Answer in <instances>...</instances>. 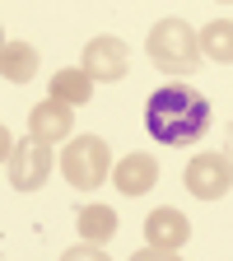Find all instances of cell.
Instances as JSON below:
<instances>
[{"instance_id":"obj_1","label":"cell","mask_w":233,"mask_h":261,"mask_svg":"<svg viewBox=\"0 0 233 261\" xmlns=\"http://www.w3.org/2000/svg\"><path fill=\"white\" fill-rule=\"evenodd\" d=\"M215 108L205 93H196L191 84H163L145 98V130L163 149H187L210 130Z\"/></svg>"},{"instance_id":"obj_11","label":"cell","mask_w":233,"mask_h":261,"mask_svg":"<svg viewBox=\"0 0 233 261\" xmlns=\"http://www.w3.org/2000/svg\"><path fill=\"white\" fill-rule=\"evenodd\" d=\"M75 228H80V243H112L117 238V228H121V219H117V210L112 205H80V215H75Z\"/></svg>"},{"instance_id":"obj_14","label":"cell","mask_w":233,"mask_h":261,"mask_svg":"<svg viewBox=\"0 0 233 261\" xmlns=\"http://www.w3.org/2000/svg\"><path fill=\"white\" fill-rule=\"evenodd\" d=\"M61 261H112L98 243H80V247H70V252H61Z\"/></svg>"},{"instance_id":"obj_2","label":"cell","mask_w":233,"mask_h":261,"mask_svg":"<svg viewBox=\"0 0 233 261\" xmlns=\"http://www.w3.org/2000/svg\"><path fill=\"white\" fill-rule=\"evenodd\" d=\"M145 47H149L154 70L173 75V80L196 75V70H201V61H205V51H201V33H196L187 19H159V23L149 28Z\"/></svg>"},{"instance_id":"obj_9","label":"cell","mask_w":233,"mask_h":261,"mask_svg":"<svg viewBox=\"0 0 233 261\" xmlns=\"http://www.w3.org/2000/svg\"><path fill=\"white\" fill-rule=\"evenodd\" d=\"M112 182H117V191H121V196H149V191H154V182H159V159H154V154H145V149L126 154L117 168H112Z\"/></svg>"},{"instance_id":"obj_8","label":"cell","mask_w":233,"mask_h":261,"mask_svg":"<svg viewBox=\"0 0 233 261\" xmlns=\"http://www.w3.org/2000/svg\"><path fill=\"white\" fill-rule=\"evenodd\" d=\"M145 243H149V247H163V252H177L182 243H191V224H187V215L173 210V205L149 210V219H145Z\"/></svg>"},{"instance_id":"obj_7","label":"cell","mask_w":233,"mask_h":261,"mask_svg":"<svg viewBox=\"0 0 233 261\" xmlns=\"http://www.w3.org/2000/svg\"><path fill=\"white\" fill-rule=\"evenodd\" d=\"M70 130H75V112H70V103H61V98H42V103L28 112V136H38L47 145L70 140Z\"/></svg>"},{"instance_id":"obj_5","label":"cell","mask_w":233,"mask_h":261,"mask_svg":"<svg viewBox=\"0 0 233 261\" xmlns=\"http://www.w3.org/2000/svg\"><path fill=\"white\" fill-rule=\"evenodd\" d=\"M182 187L196 196V201H224L233 191V159L228 154H196L182 168Z\"/></svg>"},{"instance_id":"obj_15","label":"cell","mask_w":233,"mask_h":261,"mask_svg":"<svg viewBox=\"0 0 233 261\" xmlns=\"http://www.w3.org/2000/svg\"><path fill=\"white\" fill-rule=\"evenodd\" d=\"M131 261H182V256H177V252H163V247H140Z\"/></svg>"},{"instance_id":"obj_16","label":"cell","mask_w":233,"mask_h":261,"mask_svg":"<svg viewBox=\"0 0 233 261\" xmlns=\"http://www.w3.org/2000/svg\"><path fill=\"white\" fill-rule=\"evenodd\" d=\"M219 5H233V0H219Z\"/></svg>"},{"instance_id":"obj_4","label":"cell","mask_w":233,"mask_h":261,"mask_svg":"<svg viewBox=\"0 0 233 261\" xmlns=\"http://www.w3.org/2000/svg\"><path fill=\"white\" fill-rule=\"evenodd\" d=\"M51 168H61V163L51 159V145L47 140L23 136V140L10 145V187L14 191H38L51 177Z\"/></svg>"},{"instance_id":"obj_6","label":"cell","mask_w":233,"mask_h":261,"mask_svg":"<svg viewBox=\"0 0 233 261\" xmlns=\"http://www.w3.org/2000/svg\"><path fill=\"white\" fill-rule=\"evenodd\" d=\"M80 65L93 75V84H117V80H126V70H131V51H126L121 38L103 33V38H89V42H84V61H80Z\"/></svg>"},{"instance_id":"obj_3","label":"cell","mask_w":233,"mask_h":261,"mask_svg":"<svg viewBox=\"0 0 233 261\" xmlns=\"http://www.w3.org/2000/svg\"><path fill=\"white\" fill-rule=\"evenodd\" d=\"M112 168H117V163H112L103 136H75V140H65V149H61V177L70 182L75 191H98L112 177Z\"/></svg>"},{"instance_id":"obj_13","label":"cell","mask_w":233,"mask_h":261,"mask_svg":"<svg viewBox=\"0 0 233 261\" xmlns=\"http://www.w3.org/2000/svg\"><path fill=\"white\" fill-rule=\"evenodd\" d=\"M201 51H205V61L233 65V19H210L201 28Z\"/></svg>"},{"instance_id":"obj_12","label":"cell","mask_w":233,"mask_h":261,"mask_svg":"<svg viewBox=\"0 0 233 261\" xmlns=\"http://www.w3.org/2000/svg\"><path fill=\"white\" fill-rule=\"evenodd\" d=\"M51 98H61V103H70V108H84L89 98H93V75L84 70V65L56 70L51 75Z\"/></svg>"},{"instance_id":"obj_10","label":"cell","mask_w":233,"mask_h":261,"mask_svg":"<svg viewBox=\"0 0 233 261\" xmlns=\"http://www.w3.org/2000/svg\"><path fill=\"white\" fill-rule=\"evenodd\" d=\"M38 65H42V56H38V47H33V42L10 38L5 47H0V75H5L10 84H28L33 75H38Z\"/></svg>"}]
</instances>
